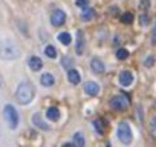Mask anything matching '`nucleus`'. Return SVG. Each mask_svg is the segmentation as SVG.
<instances>
[{"mask_svg":"<svg viewBox=\"0 0 156 147\" xmlns=\"http://www.w3.org/2000/svg\"><path fill=\"white\" fill-rule=\"evenodd\" d=\"M34 95H35V90H34V86L28 81H23L20 83L17 90H15V98L20 104H29L32 100H34Z\"/></svg>","mask_w":156,"mask_h":147,"instance_id":"1","label":"nucleus"},{"mask_svg":"<svg viewBox=\"0 0 156 147\" xmlns=\"http://www.w3.org/2000/svg\"><path fill=\"white\" fill-rule=\"evenodd\" d=\"M18 55H20V51L14 41L5 40L0 43V57L3 60H15L18 58Z\"/></svg>","mask_w":156,"mask_h":147,"instance_id":"2","label":"nucleus"},{"mask_svg":"<svg viewBox=\"0 0 156 147\" xmlns=\"http://www.w3.org/2000/svg\"><path fill=\"white\" fill-rule=\"evenodd\" d=\"M3 116H5L8 126L11 129H17V126H18V112L15 110V107L12 104H6L3 107Z\"/></svg>","mask_w":156,"mask_h":147,"instance_id":"3","label":"nucleus"},{"mask_svg":"<svg viewBox=\"0 0 156 147\" xmlns=\"http://www.w3.org/2000/svg\"><path fill=\"white\" fill-rule=\"evenodd\" d=\"M116 135H118V139H119L123 144H130V142H132L133 135H132V130H130L129 122H126V121L119 122V126H118V129H116Z\"/></svg>","mask_w":156,"mask_h":147,"instance_id":"4","label":"nucleus"},{"mask_svg":"<svg viewBox=\"0 0 156 147\" xmlns=\"http://www.w3.org/2000/svg\"><path fill=\"white\" fill-rule=\"evenodd\" d=\"M110 107L113 110H118V112H124L127 107H129V101L127 98L123 96V95H116L110 100Z\"/></svg>","mask_w":156,"mask_h":147,"instance_id":"5","label":"nucleus"},{"mask_svg":"<svg viewBox=\"0 0 156 147\" xmlns=\"http://www.w3.org/2000/svg\"><path fill=\"white\" fill-rule=\"evenodd\" d=\"M66 21V14L61 11V9H57L54 11L52 17H51V23L54 24V26H63Z\"/></svg>","mask_w":156,"mask_h":147,"instance_id":"6","label":"nucleus"},{"mask_svg":"<svg viewBox=\"0 0 156 147\" xmlns=\"http://www.w3.org/2000/svg\"><path fill=\"white\" fill-rule=\"evenodd\" d=\"M84 90H86V93H89L91 96H97L100 93V84L95 83V81H87L84 84Z\"/></svg>","mask_w":156,"mask_h":147,"instance_id":"7","label":"nucleus"},{"mask_svg":"<svg viewBox=\"0 0 156 147\" xmlns=\"http://www.w3.org/2000/svg\"><path fill=\"white\" fill-rule=\"evenodd\" d=\"M119 83H121V86H124V87L130 86V84L133 83V74L129 72V70L121 72V74H119Z\"/></svg>","mask_w":156,"mask_h":147,"instance_id":"8","label":"nucleus"},{"mask_svg":"<svg viewBox=\"0 0 156 147\" xmlns=\"http://www.w3.org/2000/svg\"><path fill=\"white\" fill-rule=\"evenodd\" d=\"M91 69L95 72V74H104L106 67H104V63L100 60V58H94L91 61Z\"/></svg>","mask_w":156,"mask_h":147,"instance_id":"9","label":"nucleus"},{"mask_svg":"<svg viewBox=\"0 0 156 147\" xmlns=\"http://www.w3.org/2000/svg\"><path fill=\"white\" fill-rule=\"evenodd\" d=\"M40 83L44 86V87H51V86H54V83H55V78L52 77V74H43L41 75V78H40Z\"/></svg>","mask_w":156,"mask_h":147,"instance_id":"10","label":"nucleus"},{"mask_svg":"<svg viewBox=\"0 0 156 147\" xmlns=\"http://www.w3.org/2000/svg\"><path fill=\"white\" fill-rule=\"evenodd\" d=\"M32 122H34V126H37V127L41 129V130H48V129H49V126L41 119V115H40V113H35V115L32 116Z\"/></svg>","mask_w":156,"mask_h":147,"instance_id":"11","label":"nucleus"},{"mask_svg":"<svg viewBox=\"0 0 156 147\" xmlns=\"http://www.w3.org/2000/svg\"><path fill=\"white\" fill-rule=\"evenodd\" d=\"M68 80H69V83H72V84H78L80 83V72L77 70V69H69L68 70Z\"/></svg>","mask_w":156,"mask_h":147,"instance_id":"12","label":"nucleus"},{"mask_svg":"<svg viewBox=\"0 0 156 147\" xmlns=\"http://www.w3.org/2000/svg\"><path fill=\"white\" fill-rule=\"evenodd\" d=\"M28 63H29V67H31L32 70H40L41 66H43V61H41V58H38V57H31Z\"/></svg>","mask_w":156,"mask_h":147,"instance_id":"13","label":"nucleus"},{"mask_svg":"<svg viewBox=\"0 0 156 147\" xmlns=\"http://www.w3.org/2000/svg\"><path fill=\"white\" fill-rule=\"evenodd\" d=\"M46 116H48V119H51V121H57V119L60 118V110H58L57 107H49V109L46 110Z\"/></svg>","mask_w":156,"mask_h":147,"instance_id":"14","label":"nucleus"},{"mask_svg":"<svg viewBox=\"0 0 156 147\" xmlns=\"http://www.w3.org/2000/svg\"><path fill=\"white\" fill-rule=\"evenodd\" d=\"M84 40H83V32L81 31H78V38H77V54L78 55H81L83 54V51H84Z\"/></svg>","mask_w":156,"mask_h":147,"instance_id":"15","label":"nucleus"},{"mask_svg":"<svg viewBox=\"0 0 156 147\" xmlns=\"http://www.w3.org/2000/svg\"><path fill=\"white\" fill-rule=\"evenodd\" d=\"M94 15H95V11H94V9H86V11H83V14H81V20H83V21H89V20L94 18Z\"/></svg>","mask_w":156,"mask_h":147,"instance_id":"16","label":"nucleus"},{"mask_svg":"<svg viewBox=\"0 0 156 147\" xmlns=\"http://www.w3.org/2000/svg\"><path fill=\"white\" fill-rule=\"evenodd\" d=\"M74 142H75V145H78V147H83L84 145V136H83V133L81 132H77L75 135H74Z\"/></svg>","mask_w":156,"mask_h":147,"instance_id":"17","label":"nucleus"},{"mask_svg":"<svg viewBox=\"0 0 156 147\" xmlns=\"http://www.w3.org/2000/svg\"><path fill=\"white\" fill-rule=\"evenodd\" d=\"M58 40H60L63 44H71L72 37H71V34H68V32H61V34L58 35Z\"/></svg>","mask_w":156,"mask_h":147,"instance_id":"18","label":"nucleus"},{"mask_svg":"<svg viewBox=\"0 0 156 147\" xmlns=\"http://www.w3.org/2000/svg\"><path fill=\"white\" fill-rule=\"evenodd\" d=\"M44 54H46L49 58H55L57 57V51H55V47L54 46H46V47H44Z\"/></svg>","mask_w":156,"mask_h":147,"instance_id":"19","label":"nucleus"},{"mask_svg":"<svg viewBox=\"0 0 156 147\" xmlns=\"http://www.w3.org/2000/svg\"><path fill=\"white\" fill-rule=\"evenodd\" d=\"M63 66L66 67V69H72V66H74V60L71 58V57H63Z\"/></svg>","mask_w":156,"mask_h":147,"instance_id":"20","label":"nucleus"},{"mask_svg":"<svg viewBox=\"0 0 156 147\" xmlns=\"http://www.w3.org/2000/svg\"><path fill=\"white\" fill-rule=\"evenodd\" d=\"M127 57H129V52L126 51V49L121 47V49H118V51H116V58L118 60H126Z\"/></svg>","mask_w":156,"mask_h":147,"instance_id":"21","label":"nucleus"},{"mask_svg":"<svg viewBox=\"0 0 156 147\" xmlns=\"http://www.w3.org/2000/svg\"><path fill=\"white\" fill-rule=\"evenodd\" d=\"M123 21L127 23V24L132 23V21H133V14H132V12H126V14L123 15Z\"/></svg>","mask_w":156,"mask_h":147,"instance_id":"22","label":"nucleus"},{"mask_svg":"<svg viewBox=\"0 0 156 147\" xmlns=\"http://www.w3.org/2000/svg\"><path fill=\"white\" fill-rule=\"evenodd\" d=\"M139 21H141V24H142V26H147V24L150 23V17H148L147 14H142V15L139 17Z\"/></svg>","mask_w":156,"mask_h":147,"instance_id":"23","label":"nucleus"},{"mask_svg":"<svg viewBox=\"0 0 156 147\" xmlns=\"http://www.w3.org/2000/svg\"><path fill=\"white\" fill-rule=\"evenodd\" d=\"M153 63H154V57H153V55H148V57L145 58V66H147V67H151Z\"/></svg>","mask_w":156,"mask_h":147,"instance_id":"24","label":"nucleus"},{"mask_svg":"<svg viewBox=\"0 0 156 147\" xmlns=\"http://www.w3.org/2000/svg\"><path fill=\"white\" fill-rule=\"evenodd\" d=\"M148 6H150V2H148V0H141V3H139V8H141V9L147 11Z\"/></svg>","mask_w":156,"mask_h":147,"instance_id":"25","label":"nucleus"},{"mask_svg":"<svg viewBox=\"0 0 156 147\" xmlns=\"http://www.w3.org/2000/svg\"><path fill=\"white\" fill-rule=\"evenodd\" d=\"M89 5V0H77V6L80 8H86Z\"/></svg>","mask_w":156,"mask_h":147,"instance_id":"26","label":"nucleus"},{"mask_svg":"<svg viewBox=\"0 0 156 147\" xmlns=\"http://www.w3.org/2000/svg\"><path fill=\"white\" fill-rule=\"evenodd\" d=\"M100 122H101V121H95V122H94V126H95V129L98 130V133H100V135H103V129H101V124H100Z\"/></svg>","mask_w":156,"mask_h":147,"instance_id":"27","label":"nucleus"},{"mask_svg":"<svg viewBox=\"0 0 156 147\" xmlns=\"http://www.w3.org/2000/svg\"><path fill=\"white\" fill-rule=\"evenodd\" d=\"M151 43L156 44V26L153 28V32H151Z\"/></svg>","mask_w":156,"mask_h":147,"instance_id":"28","label":"nucleus"},{"mask_svg":"<svg viewBox=\"0 0 156 147\" xmlns=\"http://www.w3.org/2000/svg\"><path fill=\"white\" fill-rule=\"evenodd\" d=\"M150 129H151V130H154V129H156V118H153V119H151V124H150Z\"/></svg>","mask_w":156,"mask_h":147,"instance_id":"29","label":"nucleus"}]
</instances>
